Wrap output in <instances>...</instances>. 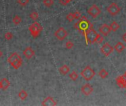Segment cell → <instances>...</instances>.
Masks as SVG:
<instances>
[{
  "instance_id": "obj_1",
  "label": "cell",
  "mask_w": 126,
  "mask_h": 106,
  "mask_svg": "<svg viewBox=\"0 0 126 106\" xmlns=\"http://www.w3.org/2000/svg\"><path fill=\"white\" fill-rule=\"evenodd\" d=\"M92 27H93L92 24L86 16H83L78 22L75 24V28L80 32L83 35H84L86 32Z\"/></svg>"
},
{
  "instance_id": "obj_2",
  "label": "cell",
  "mask_w": 126,
  "mask_h": 106,
  "mask_svg": "<svg viewBox=\"0 0 126 106\" xmlns=\"http://www.w3.org/2000/svg\"><path fill=\"white\" fill-rule=\"evenodd\" d=\"M7 62L14 69H18L22 66L23 60L17 52H13L8 57Z\"/></svg>"
},
{
  "instance_id": "obj_3",
  "label": "cell",
  "mask_w": 126,
  "mask_h": 106,
  "mask_svg": "<svg viewBox=\"0 0 126 106\" xmlns=\"http://www.w3.org/2000/svg\"><path fill=\"white\" fill-rule=\"evenodd\" d=\"M83 35L85 36L86 41V44H94V43L97 42V40L98 37L100 36V34H98L93 29V27H92L89 30H88Z\"/></svg>"
},
{
  "instance_id": "obj_4",
  "label": "cell",
  "mask_w": 126,
  "mask_h": 106,
  "mask_svg": "<svg viewBox=\"0 0 126 106\" xmlns=\"http://www.w3.org/2000/svg\"><path fill=\"white\" fill-rule=\"evenodd\" d=\"M43 30L42 26L37 21H35L29 27V31L33 38H37L39 36L40 33Z\"/></svg>"
},
{
  "instance_id": "obj_5",
  "label": "cell",
  "mask_w": 126,
  "mask_h": 106,
  "mask_svg": "<svg viewBox=\"0 0 126 106\" xmlns=\"http://www.w3.org/2000/svg\"><path fill=\"white\" fill-rule=\"evenodd\" d=\"M80 75L82 76V77L86 80V81H89L91 80L95 75V72L89 66H86L83 71L80 72Z\"/></svg>"
},
{
  "instance_id": "obj_6",
  "label": "cell",
  "mask_w": 126,
  "mask_h": 106,
  "mask_svg": "<svg viewBox=\"0 0 126 106\" xmlns=\"http://www.w3.org/2000/svg\"><path fill=\"white\" fill-rule=\"evenodd\" d=\"M121 9L120 7H119V5L115 3V2H113L111 3L108 7H107V11L108 13H109V14L112 16H115L117 15V14H119V13L120 12Z\"/></svg>"
},
{
  "instance_id": "obj_7",
  "label": "cell",
  "mask_w": 126,
  "mask_h": 106,
  "mask_svg": "<svg viewBox=\"0 0 126 106\" xmlns=\"http://www.w3.org/2000/svg\"><path fill=\"white\" fill-rule=\"evenodd\" d=\"M54 35L55 38L59 40V41H63L67 36H68V32L63 27H60L58 28L55 32Z\"/></svg>"
},
{
  "instance_id": "obj_8",
  "label": "cell",
  "mask_w": 126,
  "mask_h": 106,
  "mask_svg": "<svg viewBox=\"0 0 126 106\" xmlns=\"http://www.w3.org/2000/svg\"><path fill=\"white\" fill-rule=\"evenodd\" d=\"M88 13L94 18L99 16L101 13V10L96 4H92L88 10Z\"/></svg>"
},
{
  "instance_id": "obj_9",
  "label": "cell",
  "mask_w": 126,
  "mask_h": 106,
  "mask_svg": "<svg viewBox=\"0 0 126 106\" xmlns=\"http://www.w3.org/2000/svg\"><path fill=\"white\" fill-rule=\"evenodd\" d=\"M113 51H114L113 46H112L111 44H109V43H106V44L100 48V52H101V53H102L104 56H106V57L109 56V55L113 52Z\"/></svg>"
},
{
  "instance_id": "obj_10",
  "label": "cell",
  "mask_w": 126,
  "mask_h": 106,
  "mask_svg": "<svg viewBox=\"0 0 126 106\" xmlns=\"http://www.w3.org/2000/svg\"><path fill=\"white\" fill-rule=\"evenodd\" d=\"M99 31H100V32L101 33L102 35H103V36H107V35L111 32V30L110 26H109V25L106 24H102V25L100 27Z\"/></svg>"
},
{
  "instance_id": "obj_11",
  "label": "cell",
  "mask_w": 126,
  "mask_h": 106,
  "mask_svg": "<svg viewBox=\"0 0 126 106\" xmlns=\"http://www.w3.org/2000/svg\"><path fill=\"white\" fill-rule=\"evenodd\" d=\"M81 92L86 96H89L93 92V87L90 84H85L81 87Z\"/></svg>"
},
{
  "instance_id": "obj_12",
  "label": "cell",
  "mask_w": 126,
  "mask_h": 106,
  "mask_svg": "<svg viewBox=\"0 0 126 106\" xmlns=\"http://www.w3.org/2000/svg\"><path fill=\"white\" fill-rule=\"evenodd\" d=\"M23 55L27 59L30 60L35 55V51L32 49V47H27L24 49Z\"/></svg>"
},
{
  "instance_id": "obj_13",
  "label": "cell",
  "mask_w": 126,
  "mask_h": 106,
  "mask_svg": "<svg viewBox=\"0 0 126 106\" xmlns=\"http://www.w3.org/2000/svg\"><path fill=\"white\" fill-rule=\"evenodd\" d=\"M42 106H57L56 101L52 97H46L43 102H42Z\"/></svg>"
},
{
  "instance_id": "obj_14",
  "label": "cell",
  "mask_w": 126,
  "mask_h": 106,
  "mask_svg": "<svg viewBox=\"0 0 126 106\" xmlns=\"http://www.w3.org/2000/svg\"><path fill=\"white\" fill-rule=\"evenodd\" d=\"M116 82L118 85V86L121 89H126V79L124 76H120L117 77Z\"/></svg>"
},
{
  "instance_id": "obj_15",
  "label": "cell",
  "mask_w": 126,
  "mask_h": 106,
  "mask_svg": "<svg viewBox=\"0 0 126 106\" xmlns=\"http://www.w3.org/2000/svg\"><path fill=\"white\" fill-rule=\"evenodd\" d=\"M0 81H1V89L2 90L5 91V90H7L10 87V83L8 80V79H7V78H2Z\"/></svg>"
},
{
  "instance_id": "obj_16",
  "label": "cell",
  "mask_w": 126,
  "mask_h": 106,
  "mask_svg": "<svg viewBox=\"0 0 126 106\" xmlns=\"http://www.w3.org/2000/svg\"><path fill=\"white\" fill-rule=\"evenodd\" d=\"M114 49L117 52L121 53L122 52L124 51V49H126V46H125V45H124L122 42H118V43L115 45V46H114Z\"/></svg>"
},
{
  "instance_id": "obj_17",
  "label": "cell",
  "mask_w": 126,
  "mask_h": 106,
  "mask_svg": "<svg viewBox=\"0 0 126 106\" xmlns=\"http://www.w3.org/2000/svg\"><path fill=\"white\" fill-rule=\"evenodd\" d=\"M70 71L69 67L67 65H63L61 67L59 68V72L62 75H67Z\"/></svg>"
},
{
  "instance_id": "obj_18",
  "label": "cell",
  "mask_w": 126,
  "mask_h": 106,
  "mask_svg": "<svg viewBox=\"0 0 126 106\" xmlns=\"http://www.w3.org/2000/svg\"><path fill=\"white\" fill-rule=\"evenodd\" d=\"M18 96L19 99H21V100H26V99L27 98L28 94H27V92L25 90L22 89V90H21V91L18 92Z\"/></svg>"
},
{
  "instance_id": "obj_19",
  "label": "cell",
  "mask_w": 126,
  "mask_h": 106,
  "mask_svg": "<svg viewBox=\"0 0 126 106\" xmlns=\"http://www.w3.org/2000/svg\"><path fill=\"white\" fill-rule=\"evenodd\" d=\"M110 27H111V31H113V32H116V31H117V30H119V28H120V25H119V24H118L117 21H113V22L111 24Z\"/></svg>"
},
{
  "instance_id": "obj_20",
  "label": "cell",
  "mask_w": 126,
  "mask_h": 106,
  "mask_svg": "<svg viewBox=\"0 0 126 106\" xmlns=\"http://www.w3.org/2000/svg\"><path fill=\"white\" fill-rule=\"evenodd\" d=\"M98 75H99V76H100L102 79H105V78H106V77H108L109 73H108V72H107L106 69H101V70L99 72Z\"/></svg>"
},
{
  "instance_id": "obj_21",
  "label": "cell",
  "mask_w": 126,
  "mask_h": 106,
  "mask_svg": "<svg viewBox=\"0 0 126 106\" xmlns=\"http://www.w3.org/2000/svg\"><path fill=\"white\" fill-rule=\"evenodd\" d=\"M13 22L15 25H18L21 22V18L19 15H15L13 18Z\"/></svg>"
},
{
  "instance_id": "obj_22",
  "label": "cell",
  "mask_w": 126,
  "mask_h": 106,
  "mask_svg": "<svg viewBox=\"0 0 126 106\" xmlns=\"http://www.w3.org/2000/svg\"><path fill=\"white\" fill-rule=\"evenodd\" d=\"M43 4L47 7H50L54 4V0H43Z\"/></svg>"
},
{
  "instance_id": "obj_23",
  "label": "cell",
  "mask_w": 126,
  "mask_h": 106,
  "mask_svg": "<svg viewBox=\"0 0 126 106\" xmlns=\"http://www.w3.org/2000/svg\"><path fill=\"white\" fill-rule=\"evenodd\" d=\"M69 77H70V79H71L72 80L75 81V80H77L78 78V73H77L75 71H73L72 72H71V73L69 74Z\"/></svg>"
},
{
  "instance_id": "obj_24",
  "label": "cell",
  "mask_w": 126,
  "mask_h": 106,
  "mask_svg": "<svg viewBox=\"0 0 126 106\" xmlns=\"http://www.w3.org/2000/svg\"><path fill=\"white\" fill-rule=\"evenodd\" d=\"M30 17L33 20V21H36L38 17H39V15H38V13L36 12V11H33L30 14Z\"/></svg>"
},
{
  "instance_id": "obj_25",
  "label": "cell",
  "mask_w": 126,
  "mask_h": 106,
  "mask_svg": "<svg viewBox=\"0 0 126 106\" xmlns=\"http://www.w3.org/2000/svg\"><path fill=\"white\" fill-rule=\"evenodd\" d=\"M66 19H67V21H69V22L73 21H74V19H75V16H74V14H73V13H69L66 15Z\"/></svg>"
},
{
  "instance_id": "obj_26",
  "label": "cell",
  "mask_w": 126,
  "mask_h": 106,
  "mask_svg": "<svg viewBox=\"0 0 126 106\" xmlns=\"http://www.w3.org/2000/svg\"><path fill=\"white\" fill-rule=\"evenodd\" d=\"M13 33L10 32H6V33L4 34V38H5L6 40H7V41L11 40V39L13 38Z\"/></svg>"
},
{
  "instance_id": "obj_27",
  "label": "cell",
  "mask_w": 126,
  "mask_h": 106,
  "mask_svg": "<svg viewBox=\"0 0 126 106\" xmlns=\"http://www.w3.org/2000/svg\"><path fill=\"white\" fill-rule=\"evenodd\" d=\"M74 46V43L71 41H68L66 43V48L68 49H72Z\"/></svg>"
},
{
  "instance_id": "obj_28",
  "label": "cell",
  "mask_w": 126,
  "mask_h": 106,
  "mask_svg": "<svg viewBox=\"0 0 126 106\" xmlns=\"http://www.w3.org/2000/svg\"><path fill=\"white\" fill-rule=\"evenodd\" d=\"M30 0H17V3H18L21 6H26L29 3Z\"/></svg>"
},
{
  "instance_id": "obj_29",
  "label": "cell",
  "mask_w": 126,
  "mask_h": 106,
  "mask_svg": "<svg viewBox=\"0 0 126 106\" xmlns=\"http://www.w3.org/2000/svg\"><path fill=\"white\" fill-rule=\"evenodd\" d=\"M58 1L62 5L65 6V5H67L69 3H70L72 0H58Z\"/></svg>"
},
{
  "instance_id": "obj_30",
  "label": "cell",
  "mask_w": 126,
  "mask_h": 106,
  "mask_svg": "<svg viewBox=\"0 0 126 106\" xmlns=\"http://www.w3.org/2000/svg\"><path fill=\"white\" fill-rule=\"evenodd\" d=\"M74 14V16H75V19H80V17H81V14L79 11H75V13H73Z\"/></svg>"
},
{
  "instance_id": "obj_31",
  "label": "cell",
  "mask_w": 126,
  "mask_h": 106,
  "mask_svg": "<svg viewBox=\"0 0 126 106\" xmlns=\"http://www.w3.org/2000/svg\"><path fill=\"white\" fill-rule=\"evenodd\" d=\"M103 40H104L103 37L101 35H100V36L98 37V38H97V42L98 44H101V43L103 41Z\"/></svg>"
},
{
  "instance_id": "obj_32",
  "label": "cell",
  "mask_w": 126,
  "mask_h": 106,
  "mask_svg": "<svg viewBox=\"0 0 126 106\" xmlns=\"http://www.w3.org/2000/svg\"><path fill=\"white\" fill-rule=\"evenodd\" d=\"M123 41L126 43V32L124 33V35H123Z\"/></svg>"
},
{
  "instance_id": "obj_33",
  "label": "cell",
  "mask_w": 126,
  "mask_h": 106,
  "mask_svg": "<svg viewBox=\"0 0 126 106\" xmlns=\"http://www.w3.org/2000/svg\"><path fill=\"white\" fill-rule=\"evenodd\" d=\"M2 56H3V52H1V51L0 50V58H1Z\"/></svg>"
},
{
  "instance_id": "obj_34",
  "label": "cell",
  "mask_w": 126,
  "mask_h": 106,
  "mask_svg": "<svg viewBox=\"0 0 126 106\" xmlns=\"http://www.w3.org/2000/svg\"><path fill=\"white\" fill-rule=\"evenodd\" d=\"M123 76L125 77V78H126V72H125V74H124V75H123Z\"/></svg>"
},
{
  "instance_id": "obj_35",
  "label": "cell",
  "mask_w": 126,
  "mask_h": 106,
  "mask_svg": "<svg viewBox=\"0 0 126 106\" xmlns=\"http://www.w3.org/2000/svg\"><path fill=\"white\" fill-rule=\"evenodd\" d=\"M0 89H1V81H0Z\"/></svg>"
}]
</instances>
